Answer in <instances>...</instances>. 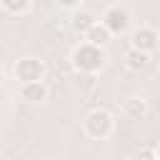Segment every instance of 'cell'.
Segmentation results:
<instances>
[{
	"label": "cell",
	"instance_id": "obj_9",
	"mask_svg": "<svg viewBox=\"0 0 160 160\" xmlns=\"http://www.w3.org/2000/svg\"><path fill=\"white\" fill-rule=\"evenodd\" d=\"M148 65H150V52L138 50V48H130V50L125 52V68H128V70H132V72H142Z\"/></svg>",
	"mask_w": 160,
	"mask_h": 160
},
{
	"label": "cell",
	"instance_id": "obj_5",
	"mask_svg": "<svg viewBox=\"0 0 160 160\" xmlns=\"http://www.w3.org/2000/svg\"><path fill=\"white\" fill-rule=\"evenodd\" d=\"M160 42V35L155 28L150 25H138L130 30V48H138V50H145V52H152Z\"/></svg>",
	"mask_w": 160,
	"mask_h": 160
},
{
	"label": "cell",
	"instance_id": "obj_1",
	"mask_svg": "<svg viewBox=\"0 0 160 160\" xmlns=\"http://www.w3.org/2000/svg\"><path fill=\"white\" fill-rule=\"evenodd\" d=\"M82 130L92 140H108L115 132V115L110 110H105V108H95V110H90L85 115Z\"/></svg>",
	"mask_w": 160,
	"mask_h": 160
},
{
	"label": "cell",
	"instance_id": "obj_15",
	"mask_svg": "<svg viewBox=\"0 0 160 160\" xmlns=\"http://www.w3.org/2000/svg\"><path fill=\"white\" fill-rule=\"evenodd\" d=\"M155 155H158V160H160V142L155 145Z\"/></svg>",
	"mask_w": 160,
	"mask_h": 160
},
{
	"label": "cell",
	"instance_id": "obj_14",
	"mask_svg": "<svg viewBox=\"0 0 160 160\" xmlns=\"http://www.w3.org/2000/svg\"><path fill=\"white\" fill-rule=\"evenodd\" d=\"M80 2L82 0H58V5L65 8V10H75V8H80Z\"/></svg>",
	"mask_w": 160,
	"mask_h": 160
},
{
	"label": "cell",
	"instance_id": "obj_2",
	"mask_svg": "<svg viewBox=\"0 0 160 160\" xmlns=\"http://www.w3.org/2000/svg\"><path fill=\"white\" fill-rule=\"evenodd\" d=\"M70 62L75 68V72H98L102 65H105V50L102 48H95L90 42H80L72 55H70Z\"/></svg>",
	"mask_w": 160,
	"mask_h": 160
},
{
	"label": "cell",
	"instance_id": "obj_6",
	"mask_svg": "<svg viewBox=\"0 0 160 160\" xmlns=\"http://www.w3.org/2000/svg\"><path fill=\"white\" fill-rule=\"evenodd\" d=\"M48 85L42 80H35V82H22L20 85V100L28 102V105H40L48 100Z\"/></svg>",
	"mask_w": 160,
	"mask_h": 160
},
{
	"label": "cell",
	"instance_id": "obj_12",
	"mask_svg": "<svg viewBox=\"0 0 160 160\" xmlns=\"http://www.w3.org/2000/svg\"><path fill=\"white\" fill-rule=\"evenodd\" d=\"M0 5H2V10L10 12V15H25V12L30 10L32 0H0Z\"/></svg>",
	"mask_w": 160,
	"mask_h": 160
},
{
	"label": "cell",
	"instance_id": "obj_16",
	"mask_svg": "<svg viewBox=\"0 0 160 160\" xmlns=\"http://www.w3.org/2000/svg\"><path fill=\"white\" fill-rule=\"evenodd\" d=\"M90 160H100V158H90Z\"/></svg>",
	"mask_w": 160,
	"mask_h": 160
},
{
	"label": "cell",
	"instance_id": "obj_13",
	"mask_svg": "<svg viewBox=\"0 0 160 160\" xmlns=\"http://www.w3.org/2000/svg\"><path fill=\"white\" fill-rule=\"evenodd\" d=\"M130 160H158V155H155V148H140L138 152H132Z\"/></svg>",
	"mask_w": 160,
	"mask_h": 160
},
{
	"label": "cell",
	"instance_id": "obj_11",
	"mask_svg": "<svg viewBox=\"0 0 160 160\" xmlns=\"http://www.w3.org/2000/svg\"><path fill=\"white\" fill-rule=\"evenodd\" d=\"M98 82H100L98 72H78V75H75V88H78L80 92H92V90L98 88Z\"/></svg>",
	"mask_w": 160,
	"mask_h": 160
},
{
	"label": "cell",
	"instance_id": "obj_7",
	"mask_svg": "<svg viewBox=\"0 0 160 160\" xmlns=\"http://www.w3.org/2000/svg\"><path fill=\"white\" fill-rule=\"evenodd\" d=\"M120 115L125 120H142L148 115V100L145 98H128L120 105Z\"/></svg>",
	"mask_w": 160,
	"mask_h": 160
},
{
	"label": "cell",
	"instance_id": "obj_3",
	"mask_svg": "<svg viewBox=\"0 0 160 160\" xmlns=\"http://www.w3.org/2000/svg\"><path fill=\"white\" fill-rule=\"evenodd\" d=\"M100 22L112 32V35H125L130 32V25H132V15L125 5H108L100 15Z\"/></svg>",
	"mask_w": 160,
	"mask_h": 160
},
{
	"label": "cell",
	"instance_id": "obj_4",
	"mask_svg": "<svg viewBox=\"0 0 160 160\" xmlns=\"http://www.w3.org/2000/svg\"><path fill=\"white\" fill-rule=\"evenodd\" d=\"M12 78L22 85V82H35L45 78V62L40 58H20L12 65Z\"/></svg>",
	"mask_w": 160,
	"mask_h": 160
},
{
	"label": "cell",
	"instance_id": "obj_10",
	"mask_svg": "<svg viewBox=\"0 0 160 160\" xmlns=\"http://www.w3.org/2000/svg\"><path fill=\"white\" fill-rule=\"evenodd\" d=\"M95 22H98V20H95V15H92V12H88V10H80V12H75V15H72V30H75V32H80V35H85Z\"/></svg>",
	"mask_w": 160,
	"mask_h": 160
},
{
	"label": "cell",
	"instance_id": "obj_8",
	"mask_svg": "<svg viewBox=\"0 0 160 160\" xmlns=\"http://www.w3.org/2000/svg\"><path fill=\"white\" fill-rule=\"evenodd\" d=\"M82 40L90 42V45H95V48H102V50H105V48L110 45V40H112V32H110L102 22H95V25L82 35Z\"/></svg>",
	"mask_w": 160,
	"mask_h": 160
}]
</instances>
